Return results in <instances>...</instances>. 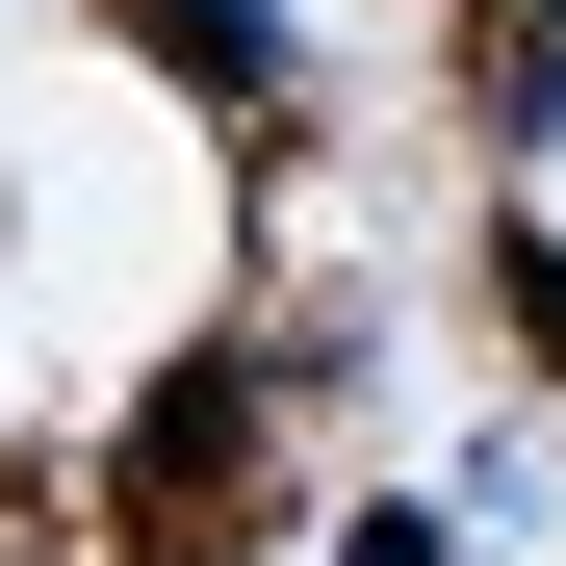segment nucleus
Returning <instances> with one entry per match:
<instances>
[{
	"instance_id": "1",
	"label": "nucleus",
	"mask_w": 566,
	"mask_h": 566,
	"mask_svg": "<svg viewBox=\"0 0 566 566\" xmlns=\"http://www.w3.org/2000/svg\"><path fill=\"white\" fill-rule=\"evenodd\" d=\"M129 27H155L180 77H207V104H258V77H283V27H258V0H129Z\"/></svg>"
}]
</instances>
